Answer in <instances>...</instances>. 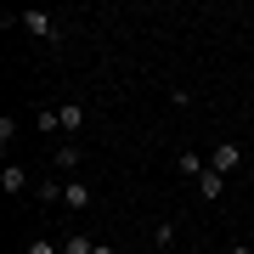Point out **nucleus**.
Returning <instances> with one entry per match:
<instances>
[{
    "instance_id": "obj_1",
    "label": "nucleus",
    "mask_w": 254,
    "mask_h": 254,
    "mask_svg": "<svg viewBox=\"0 0 254 254\" xmlns=\"http://www.w3.org/2000/svg\"><path fill=\"white\" fill-rule=\"evenodd\" d=\"M17 28H28V34L46 40V46H57V40H63V28H57L51 11H17Z\"/></svg>"
},
{
    "instance_id": "obj_2",
    "label": "nucleus",
    "mask_w": 254,
    "mask_h": 254,
    "mask_svg": "<svg viewBox=\"0 0 254 254\" xmlns=\"http://www.w3.org/2000/svg\"><path fill=\"white\" fill-rule=\"evenodd\" d=\"M209 170L232 175V170H237V141H220V147H209Z\"/></svg>"
},
{
    "instance_id": "obj_3",
    "label": "nucleus",
    "mask_w": 254,
    "mask_h": 254,
    "mask_svg": "<svg viewBox=\"0 0 254 254\" xmlns=\"http://www.w3.org/2000/svg\"><path fill=\"white\" fill-rule=\"evenodd\" d=\"M0 187H6L11 198H17V192H28V170H23V164H6V170H0Z\"/></svg>"
},
{
    "instance_id": "obj_4",
    "label": "nucleus",
    "mask_w": 254,
    "mask_h": 254,
    "mask_svg": "<svg viewBox=\"0 0 254 254\" xmlns=\"http://www.w3.org/2000/svg\"><path fill=\"white\" fill-rule=\"evenodd\" d=\"M57 119H63L68 136H79V130H85V108H79V102H63V108H57Z\"/></svg>"
},
{
    "instance_id": "obj_5",
    "label": "nucleus",
    "mask_w": 254,
    "mask_h": 254,
    "mask_svg": "<svg viewBox=\"0 0 254 254\" xmlns=\"http://www.w3.org/2000/svg\"><path fill=\"white\" fill-rule=\"evenodd\" d=\"M198 192H203L209 203H215L220 192H226V175H220V170H203V175H198Z\"/></svg>"
},
{
    "instance_id": "obj_6",
    "label": "nucleus",
    "mask_w": 254,
    "mask_h": 254,
    "mask_svg": "<svg viewBox=\"0 0 254 254\" xmlns=\"http://www.w3.org/2000/svg\"><path fill=\"white\" fill-rule=\"evenodd\" d=\"M63 203L68 209H91V187H85V181H68L63 187Z\"/></svg>"
},
{
    "instance_id": "obj_7",
    "label": "nucleus",
    "mask_w": 254,
    "mask_h": 254,
    "mask_svg": "<svg viewBox=\"0 0 254 254\" xmlns=\"http://www.w3.org/2000/svg\"><path fill=\"white\" fill-rule=\"evenodd\" d=\"M51 158H57V170H79V141H63Z\"/></svg>"
},
{
    "instance_id": "obj_8",
    "label": "nucleus",
    "mask_w": 254,
    "mask_h": 254,
    "mask_svg": "<svg viewBox=\"0 0 254 254\" xmlns=\"http://www.w3.org/2000/svg\"><path fill=\"white\" fill-rule=\"evenodd\" d=\"M175 170H181V175H187V181H198V175L209 170V164H203L198 153H181V158H175Z\"/></svg>"
},
{
    "instance_id": "obj_9",
    "label": "nucleus",
    "mask_w": 254,
    "mask_h": 254,
    "mask_svg": "<svg viewBox=\"0 0 254 254\" xmlns=\"http://www.w3.org/2000/svg\"><path fill=\"white\" fill-rule=\"evenodd\" d=\"M63 254H96V237L73 232V237H63Z\"/></svg>"
},
{
    "instance_id": "obj_10",
    "label": "nucleus",
    "mask_w": 254,
    "mask_h": 254,
    "mask_svg": "<svg viewBox=\"0 0 254 254\" xmlns=\"http://www.w3.org/2000/svg\"><path fill=\"white\" fill-rule=\"evenodd\" d=\"M34 125H40V136H57V130H63V119H57V108H40Z\"/></svg>"
},
{
    "instance_id": "obj_11",
    "label": "nucleus",
    "mask_w": 254,
    "mask_h": 254,
    "mask_svg": "<svg viewBox=\"0 0 254 254\" xmlns=\"http://www.w3.org/2000/svg\"><path fill=\"white\" fill-rule=\"evenodd\" d=\"M170 243H175V220H158V232H153V249H158V254H170Z\"/></svg>"
},
{
    "instance_id": "obj_12",
    "label": "nucleus",
    "mask_w": 254,
    "mask_h": 254,
    "mask_svg": "<svg viewBox=\"0 0 254 254\" xmlns=\"http://www.w3.org/2000/svg\"><path fill=\"white\" fill-rule=\"evenodd\" d=\"M23 254H63V243H51V237H34V243H28Z\"/></svg>"
},
{
    "instance_id": "obj_13",
    "label": "nucleus",
    "mask_w": 254,
    "mask_h": 254,
    "mask_svg": "<svg viewBox=\"0 0 254 254\" xmlns=\"http://www.w3.org/2000/svg\"><path fill=\"white\" fill-rule=\"evenodd\" d=\"M40 203H63V187H57V181H40Z\"/></svg>"
},
{
    "instance_id": "obj_14",
    "label": "nucleus",
    "mask_w": 254,
    "mask_h": 254,
    "mask_svg": "<svg viewBox=\"0 0 254 254\" xmlns=\"http://www.w3.org/2000/svg\"><path fill=\"white\" fill-rule=\"evenodd\" d=\"M226 254H254V249L249 243H226Z\"/></svg>"
},
{
    "instance_id": "obj_15",
    "label": "nucleus",
    "mask_w": 254,
    "mask_h": 254,
    "mask_svg": "<svg viewBox=\"0 0 254 254\" xmlns=\"http://www.w3.org/2000/svg\"><path fill=\"white\" fill-rule=\"evenodd\" d=\"M96 254H113V243H96Z\"/></svg>"
},
{
    "instance_id": "obj_16",
    "label": "nucleus",
    "mask_w": 254,
    "mask_h": 254,
    "mask_svg": "<svg viewBox=\"0 0 254 254\" xmlns=\"http://www.w3.org/2000/svg\"><path fill=\"white\" fill-rule=\"evenodd\" d=\"M249 192H254V170H249Z\"/></svg>"
}]
</instances>
